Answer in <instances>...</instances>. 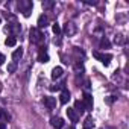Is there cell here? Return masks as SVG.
Instances as JSON below:
<instances>
[{
	"instance_id": "cell-17",
	"label": "cell",
	"mask_w": 129,
	"mask_h": 129,
	"mask_svg": "<svg viewBox=\"0 0 129 129\" xmlns=\"http://www.w3.org/2000/svg\"><path fill=\"white\" fill-rule=\"evenodd\" d=\"M93 127H94V121H93V118H91V117L85 118V121H84V129H93Z\"/></svg>"
},
{
	"instance_id": "cell-8",
	"label": "cell",
	"mask_w": 129,
	"mask_h": 129,
	"mask_svg": "<svg viewBox=\"0 0 129 129\" xmlns=\"http://www.w3.org/2000/svg\"><path fill=\"white\" fill-rule=\"evenodd\" d=\"M50 124L55 127V129H61L64 126V120L61 117H52L50 118Z\"/></svg>"
},
{
	"instance_id": "cell-2",
	"label": "cell",
	"mask_w": 129,
	"mask_h": 129,
	"mask_svg": "<svg viewBox=\"0 0 129 129\" xmlns=\"http://www.w3.org/2000/svg\"><path fill=\"white\" fill-rule=\"evenodd\" d=\"M93 56L97 61H100L102 64H105V66H108V64L111 62V59H112V55L111 53H102V52H97V50L93 52Z\"/></svg>"
},
{
	"instance_id": "cell-13",
	"label": "cell",
	"mask_w": 129,
	"mask_h": 129,
	"mask_svg": "<svg viewBox=\"0 0 129 129\" xmlns=\"http://www.w3.org/2000/svg\"><path fill=\"white\" fill-rule=\"evenodd\" d=\"M75 111H76V114L79 112V114H84L85 112V106H84V103L81 102V100H76L75 102V108H73Z\"/></svg>"
},
{
	"instance_id": "cell-7",
	"label": "cell",
	"mask_w": 129,
	"mask_h": 129,
	"mask_svg": "<svg viewBox=\"0 0 129 129\" xmlns=\"http://www.w3.org/2000/svg\"><path fill=\"white\" fill-rule=\"evenodd\" d=\"M49 23H50V20H49V17H47V15H44V14H43V15H40V17H38V23H37V24H38V29L47 27V26H49Z\"/></svg>"
},
{
	"instance_id": "cell-15",
	"label": "cell",
	"mask_w": 129,
	"mask_h": 129,
	"mask_svg": "<svg viewBox=\"0 0 129 129\" xmlns=\"http://www.w3.org/2000/svg\"><path fill=\"white\" fill-rule=\"evenodd\" d=\"M11 117H9V114L3 109V108H0V121H2V123H5V121H8Z\"/></svg>"
},
{
	"instance_id": "cell-5",
	"label": "cell",
	"mask_w": 129,
	"mask_h": 129,
	"mask_svg": "<svg viewBox=\"0 0 129 129\" xmlns=\"http://www.w3.org/2000/svg\"><path fill=\"white\" fill-rule=\"evenodd\" d=\"M21 30V27H20V24L18 23H15V21H12V23H9L8 26H6V32H9L11 34V37H14L15 34H18Z\"/></svg>"
},
{
	"instance_id": "cell-10",
	"label": "cell",
	"mask_w": 129,
	"mask_h": 129,
	"mask_svg": "<svg viewBox=\"0 0 129 129\" xmlns=\"http://www.w3.org/2000/svg\"><path fill=\"white\" fill-rule=\"evenodd\" d=\"M59 100H61V103L62 105H66L69 100H70V91L67 90V88H64L62 91H61V96H59Z\"/></svg>"
},
{
	"instance_id": "cell-28",
	"label": "cell",
	"mask_w": 129,
	"mask_h": 129,
	"mask_svg": "<svg viewBox=\"0 0 129 129\" xmlns=\"http://www.w3.org/2000/svg\"><path fill=\"white\" fill-rule=\"evenodd\" d=\"M2 88H3V87H2V84H0V91H2Z\"/></svg>"
},
{
	"instance_id": "cell-23",
	"label": "cell",
	"mask_w": 129,
	"mask_h": 129,
	"mask_svg": "<svg viewBox=\"0 0 129 129\" xmlns=\"http://www.w3.org/2000/svg\"><path fill=\"white\" fill-rule=\"evenodd\" d=\"M115 43H117V44H123V43H124V37H123V35H117V37H115Z\"/></svg>"
},
{
	"instance_id": "cell-20",
	"label": "cell",
	"mask_w": 129,
	"mask_h": 129,
	"mask_svg": "<svg viewBox=\"0 0 129 129\" xmlns=\"http://www.w3.org/2000/svg\"><path fill=\"white\" fill-rule=\"evenodd\" d=\"M53 2H52V0H44V2L41 3V6L44 8V9H50V8H53Z\"/></svg>"
},
{
	"instance_id": "cell-19",
	"label": "cell",
	"mask_w": 129,
	"mask_h": 129,
	"mask_svg": "<svg viewBox=\"0 0 129 129\" xmlns=\"http://www.w3.org/2000/svg\"><path fill=\"white\" fill-rule=\"evenodd\" d=\"M109 47H111V43H109L106 38H102V40H100V49L105 50V49H109Z\"/></svg>"
},
{
	"instance_id": "cell-24",
	"label": "cell",
	"mask_w": 129,
	"mask_h": 129,
	"mask_svg": "<svg viewBox=\"0 0 129 129\" xmlns=\"http://www.w3.org/2000/svg\"><path fill=\"white\" fill-rule=\"evenodd\" d=\"M75 70L79 73V72H82V70H84V66H82V64H76V66H75Z\"/></svg>"
},
{
	"instance_id": "cell-21",
	"label": "cell",
	"mask_w": 129,
	"mask_h": 129,
	"mask_svg": "<svg viewBox=\"0 0 129 129\" xmlns=\"http://www.w3.org/2000/svg\"><path fill=\"white\" fill-rule=\"evenodd\" d=\"M52 29H53V34H55V35H56V37H58V35H59V34H61V26H59V24H58V23H55V24H53V27H52Z\"/></svg>"
},
{
	"instance_id": "cell-9",
	"label": "cell",
	"mask_w": 129,
	"mask_h": 129,
	"mask_svg": "<svg viewBox=\"0 0 129 129\" xmlns=\"http://www.w3.org/2000/svg\"><path fill=\"white\" fill-rule=\"evenodd\" d=\"M43 102H44V105H46L49 109H53V108L56 106V99H55V97L47 96V97H44V99H43Z\"/></svg>"
},
{
	"instance_id": "cell-3",
	"label": "cell",
	"mask_w": 129,
	"mask_h": 129,
	"mask_svg": "<svg viewBox=\"0 0 129 129\" xmlns=\"http://www.w3.org/2000/svg\"><path fill=\"white\" fill-rule=\"evenodd\" d=\"M29 35H30V41L34 44H40L41 40H43V34H41V30L38 27H32L30 32H29Z\"/></svg>"
},
{
	"instance_id": "cell-25",
	"label": "cell",
	"mask_w": 129,
	"mask_h": 129,
	"mask_svg": "<svg viewBox=\"0 0 129 129\" xmlns=\"http://www.w3.org/2000/svg\"><path fill=\"white\" fill-rule=\"evenodd\" d=\"M6 61V58H5V55H2V53H0V66H2V64Z\"/></svg>"
},
{
	"instance_id": "cell-18",
	"label": "cell",
	"mask_w": 129,
	"mask_h": 129,
	"mask_svg": "<svg viewBox=\"0 0 129 129\" xmlns=\"http://www.w3.org/2000/svg\"><path fill=\"white\" fill-rule=\"evenodd\" d=\"M5 44L9 46V47H14V46L17 44V38H15V37H8L6 41H5Z\"/></svg>"
},
{
	"instance_id": "cell-14",
	"label": "cell",
	"mask_w": 129,
	"mask_h": 129,
	"mask_svg": "<svg viewBox=\"0 0 129 129\" xmlns=\"http://www.w3.org/2000/svg\"><path fill=\"white\" fill-rule=\"evenodd\" d=\"M21 56H23V49H21V47H20V49H15L14 53H12V59H14V62H17Z\"/></svg>"
},
{
	"instance_id": "cell-22",
	"label": "cell",
	"mask_w": 129,
	"mask_h": 129,
	"mask_svg": "<svg viewBox=\"0 0 129 129\" xmlns=\"http://www.w3.org/2000/svg\"><path fill=\"white\" fill-rule=\"evenodd\" d=\"M15 70H17V64L15 62H12V64H9V66H8V72L9 73H14Z\"/></svg>"
},
{
	"instance_id": "cell-4",
	"label": "cell",
	"mask_w": 129,
	"mask_h": 129,
	"mask_svg": "<svg viewBox=\"0 0 129 129\" xmlns=\"http://www.w3.org/2000/svg\"><path fill=\"white\" fill-rule=\"evenodd\" d=\"M61 30H64V34H66L67 37H73L75 34H76V24L73 23V21H67L66 24H64V27L61 29Z\"/></svg>"
},
{
	"instance_id": "cell-27",
	"label": "cell",
	"mask_w": 129,
	"mask_h": 129,
	"mask_svg": "<svg viewBox=\"0 0 129 129\" xmlns=\"http://www.w3.org/2000/svg\"><path fill=\"white\" fill-rule=\"evenodd\" d=\"M67 129H75V126H70V127H67Z\"/></svg>"
},
{
	"instance_id": "cell-12",
	"label": "cell",
	"mask_w": 129,
	"mask_h": 129,
	"mask_svg": "<svg viewBox=\"0 0 129 129\" xmlns=\"http://www.w3.org/2000/svg\"><path fill=\"white\" fill-rule=\"evenodd\" d=\"M67 115H69V118H70L73 123H78L79 117H78V114H76V111H75L73 108H69V109H67Z\"/></svg>"
},
{
	"instance_id": "cell-1",
	"label": "cell",
	"mask_w": 129,
	"mask_h": 129,
	"mask_svg": "<svg viewBox=\"0 0 129 129\" xmlns=\"http://www.w3.org/2000/svg\"><path fill=\"white\" fill-rule=\"evenodd\" d=\"M20 12L24 15V17H29L30 12H32V8H34V3L30 2V0H20V2L17 3Z\"/></svg>"
},
{
	"instance_id": "cell-6",
	"label": "cell",
	"mask_w": 129,
	"mask_h": 129,
	"mask_svg": "<svg viewBox=\"0 0 129 129\" xmlns=\"http://www.w3.org/2000/svg\"><path fill=\"white\" fill-rule=\"evenodd\" d=\"M82 103H84V106H85V111H91V109H93V96L88 94V93H85Z\"/></svg>"
},
{
	"instance_id": "cell-26",
	"label": "cell",
	"mask_w": 129,
	"mask_h": 129,
	"mask_svg": "<svg viewBox=\"0 0 129 129\" xmlns=\"http://www.w3.org/2000/svg\"><path fill=\"white\" fill-rule=\"evenodd\" d=\"M0 129H6V124H5V123H2V121H0Z\"/></svg>"
},
{
	"instance_id": "cell-16",
	"label": "cell",
	"mask_w": 129,
	"mask_h": 129,
	"mask_svg": "<svg viewBox=\"0 0 129 129\" xmlns=\"http://www.w3.org/2000/svg\"><path fill=\"white\" fill-rule=\"evenodd\" d=\"M38 61H40V62H43V64H44V62H49V55H47L44 50H41V52H40V55H38Z\"/></svg>"
},
{
	"instance_id": "cell-11",
	"label": "cell",
	"mask_w": 129,
	"mask_h": 129,
	"mask_svg": "<svg viewBox=\"0 0 129 129\" xmlns=\"http://www.w3.org/2000/svg\"><path fill=\"white\" fill-rule=\"evenodd\" d=\"M62 73H64V70H62V67H55V69L52 70V79H53V81H56V79H59V78L62 76Z\"/></svg>"
}]
</instances>
